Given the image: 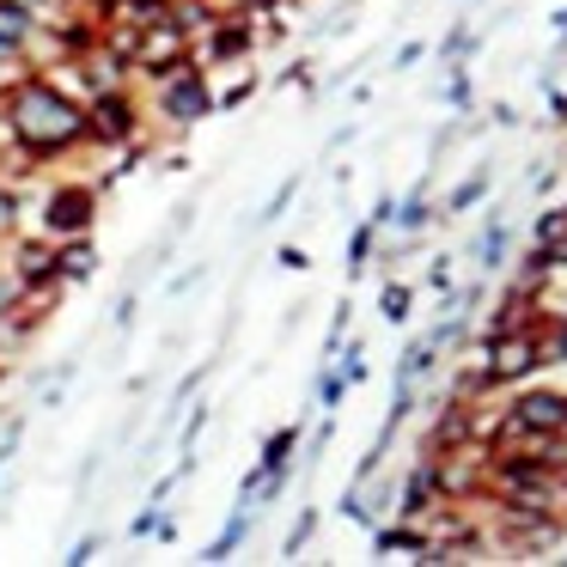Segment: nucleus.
<instances>
[{
  "label": "nucleus",
  "instance_id": "4",
  "mask_svg": "<svg viewBox=\"0 0 567 567\" xmlns=\"http://www.w3.org/2000/svg\"><path fill=\"white\" fill-rule=\"evenodd\" d=\"M99 220V189L92 184H55L43 196V233L50 238H86Z\"/></svg>",
  "mask_w": 567,
  "mask_h": 567
},
{
  "label": "nucleus",
  "instance_id": "10",
  "mask_svg": "<svg viewBox=\"0 0 567 567\" xmlns=\"http://www.w3.org/2000/svg\"><path fill=\"white\" fill-rule=\"evenodd\" d=\"M250 525H257V506H245V513H233V518L220 525V537H214L208 549H202V561H226V555H233L238 543L250 537Z\"/></svg>",
  "mask_w": 567,
  "mask_h": 567
},
{
  "label": "nucleus",
  "instance_id": "26",
  "mask_svg": "<svg viewBox=\"0 0 567 567\" xmlns=\"http://www.w3.org/2000/svg\"><path fill=\"white\" fill-rule=\"evenodd\" d=\"M275 262H281V269H311V257L299 245H281V257H275Z\"/></svg>",
  "mask_w": 567,
  "mask_h": 567
},
{
  "label": "nucleus",
  "instance_id": "13",
  "mask_svg": "<svg viewBox=\"0 0 567 567\" xmlns=\"http://www.w3.org/2000/svg\"><path fill=\"white\" fill-rule=\"evenodd\" d=\"M561 238H567V202H561V208H549V214H543V220H537V233H530V245H537V250H555Z\"/></svg>",
  "mask_w": 567,
  "mask_h": 567
},
{
  "label": "nucleus",
  "instance_id": "8",
  "mask_svg": "<svg viewBox=\"0 0 567 567\" xmlns=\"http://www.w3.org/2000/svg\"><path fill=\"white\" fill-rule=\"evenodd\" d=\"M293 457H299V427H281L269 445H262V464H257V470L287 488V476H293Z\"/></svg>",
  "mask_w": 567,
  "mask_h": 567
},
{
  "label": "nucleus",
  "instance_id": "3",
  "mask_svg": "<svg viewBox=\"0 0 567 567\" xmlns=\"http://www.w3.org/2000/svg\"><path fill=\"white\" fill-rule=\"evenodd\" d=\"M159 111L172 128H189V123H202V116H214L220 104H214V92H208V74H202L196 62H184L177 74L159 80Z\"/></svg>",
  "mask_w": 567,
  "mask_h": 567
},
{
  "label": "nucleus",
  "instance_id": "6",
  "mask_svg": "<svg viewBox=\"0 0 567 567\" xmlns=\"http://www.w3.org/2000/svg\"><path fill=\"white\" fill-rule=\"evenodd\" d=\"M19 281H25V293H38V287H55L62 281V269H55V245H43V238H25L19 245Z\"/></svg>",
  "mask_w": 567,
  "mask_h": 567
},
{
  "label": "nucleus",
  "instance_id": "25",
  "mask_svg": "<svg viewBox=\"0 0 567 567\" xmlns=\"http://www.w3.org/2000/svg\"><path fill=\"white\" fill-rule=\"evenodd\" d=\"M342 379H348V384L367 379V354H360V348H348V354H342Z\"/></svg>",
  "mask_w": 567,
  "mask_h": 567
},
{
  "label": "nucleus",
  "instance_id": "7",
  "mask_svg": "<svg viewBox=\"0 0 567 567\" xmlns=\"http://www.w3.org/2000/svg\"><path fill=\"white\" fill-rule=\"evenodd\" d=\"M55 269H62V281H92L99 275V245L92 238H62L55 245Z\"/></svg>",
  "mask_w": 567,
  "mask_h": 567
},
{
  "label": "nucleus",
  "instance_id": "2",
  "mask_svg": "<svg viewBox=\"0 0 567 567\" xmlns=\"http://www.w3.org/2000/svg\"><path fill=\"white\" fill-rule=\"evenodd\" d=\"M482 367H488V384L501 391V384H525L530 372L543 367V342H537V323H525V330H501L488 336V342L476 348Z\"/></svg>",
  "mask_w": 567,
  "mask_h": 567
},
{
  "label": "nucleus",
  "instance_id": "5",
  "mask_svg": "<svg viewBox=\"0 0 567 567\" xmlns=\"http://www.w3.org/2000/svg\"><path fill=\"white\" fill-rule=\"evenodd\" d=\"M86 128H92V141H104V147H128V141L141 135V116H135V104H128V92L123 86L99 92V99L86 104Z\"/></svg>",
  "mask_w": 567,
  "mask_h": 567
},
{
  "label": "nucleus",
  "instance_id": "22",
  "mask_svg": "<svg viewBox=\"0 0 567 567\" xmlns=\"http://www.w3.org/2000/svg\"><path fill=\"white\" fill-rule=\"evenodd\" d=\"M311 530H318V513H299V525H293V537H287V549L281 555H299L311 543Z\"/></svg>",
  "mask_w": 567,
  "mask_h": 567
},
{
  "label": "nucleus",
  "instance_id": "20",
  "mask_svg": "<svg viewBox=\"0 0 567 567\" xmlns=\"http://www.w3.org/2000/svg\"><path fill=\"white\" fill-rule=\"evenodd\" d=\"M13 233H19V196L0 184V238H13Z\"/></svg>",
  "mask_w": 567,
  "mask_h": 567
},
{
  "label": "nucleus",
  "instance_id": "18",
  "mask_svg": "<svg viewBox=\"0 0 567 567\" xmlns=\"http://www.w3.org/2000/svg\"><path fill=\"white\" fill-rule=\"evenodd\" d=\"M433 220V208H427V196H409L403 208H396V226H403V233H421V226Z\"/></svg>",
  "mask_w": 567,
  "mask_h": 567
},
{
  "label": "nucleus",
  "instance_id": "9",
  "mask_svg": "<svg viewBox=\"0 0 567 567\" xmlns=\"http://www.w3.org/2000/svg\"><path fill=\"white\" fill-rule=\"evenodd\" d=\"M427 501H440V476H433V457H427V464H415V476L403 482V506H396V513H403V518H427Z\"/></svg>",
  "mask_w": 567,
  "mask_h": 567
},
{
  "label": "nucleus",
  "instance_id": "15",
  "mask_svg": "<svg viewBox=\"0 0 567 567\" xmlns=\"http://www.w3.org/2000/svg\"><path fill=\"white\" fill-rule=\"evenodd\" d=\"M501 250H506V226L488 220V233L476 238V262H482V269H494V262H501Z\"/></svg>",
  "mask_w": 567,
  "mask_h": 567
},
{
  "label": "nucleus",
  "instance_id": "17",
  "mask_svg": "<svg viewBox=\"0 0 567 567\" xmlns=\"http://www.w3.org/2000/svg\"><path fill=\"white\" fill-rule=\"evenodd\" d=\"M409 299H415V293H409L403 281H391V287H384V293H379V311H384V318H391V323H403V318H409Z\"/></svg>",
  "mask_w": 567,
  "mask_h": 567
},
{
  "label": "nucleus",
  "instance_id": "1",
  "mask_svg": "<svg viewBox=\"0 0 567 567\" xmlns=\"http://www.w3.org/2000/svg\"><path fill=\"white\" fill-rule=\"evenodd\" d=\"M7 128H13V141L31 153V159H55V153H68L74 141H86V104L68 99L55 80L43 74H25L13 86V99H7Z\"/></svg>",
  "mask_w": 567,
  "mask_h": 567
},
{
  "label": "nucleus",
  "instance_id": "16",
  "mask_svg": "<svg viewBox=\"0 0 567 567\" xmlns=\"http://www.w3.org/2000/svg\"><path fill=\"white\" fill-rule=\"evenodd\" d=\"M342 396H348V379H342L336 367H323V372H318V403L336 415V409H342Z\"/></svg>",
  "mask_w": 567,
  "mask_h": 567
},
{
  "label": "nucleus",
  "instance_id": "12",
  "mask_svg": "<svg viewBox=\"0 0 567 567\" xmlns=\"http://www.w3.org/2000/svg\"><path fill=\"white\" fill-rule=\"evenodd\" d=\"M379 555H427V530L421 525H391V530H379Z\"/></svg>",
  "mask_w": 567,
  "mask_h": 567
},
{
  "label": "nucleus",
  "instance_id": "11",
  "mask_svg": "<svg viewBox=\"0 0 567 567\" xmlns=\"http://www.w3.org/2000/svg\"><path fill=\"white\" fill-rule=\"evenodd\" d=\"M0 38L31 50V38H38V13H31L25 0H0Z\"/></svg>",
  "mask_w": 567,
  "mask_h": 567
},
{
  "label": "nucleus",
  "instance_id": "14",
  "mask_svg": "<svg viewBox=\"0 0 567 567\" xmlns=\"http://www.w3.org/2000/svg\"><path fill=\"white\" fill-rule=\"evenodd\" d=\"M488 196V172H476V177H464V184L452 189V202H445V214H464V208H476V202Z\"/></svg>",
  "mask_w": 567,
  "mask_h": 567
},
{
  "label": "nucleus",
  "instance_id": "19",
  "mask_svg": "<svg viewBox=\"0 0 567 567\" xmlns=\"http://www.w3.org/2000/svg\"><path fill=\"white\" fill-rule=\"evenodd\" d=\"M372 238H379V226L367 220V226H360V233H354V245H348V269H354V275H360V269H367V262H372Z\"/></svg>",
  "mask_w": 567,
  "mask_h": 567
},
{
  "label": "nucleus",
  "instance_id": "27",
  "mask_svg": "<svg viewBox=\"0 0 567 567\" xmlns=\"http://www.w3.org/2000/svg\"><path fill=\"white\" fill-rule=\"evenodd\" d=\"M555 31H561V38H567V7H561V13H555Z\"/></svg>",
  "mask_w": 567,
  "mask_h": 567
},
{
  "label": "nucleus",
  "instance_id": "23",
  "mask_svg": "<svg viewBox=\"0 0 567 567\" xmlns=\"http://www.w3.org/2000/svg\"><path fill=\"white\" fill-rule=\"evenodd\" d=\"M19 299H25V281H19V275H0V318H7Z\"/></svg>",
  "mask_w": 567,
  "mask_h": 567
},
{
  "label": "nucleus",
  "instance_id": "24",
  "mask_svg": "<svg viewBox=\"0 0 567 567\" xmlns=\"http://www.w3.org/2000/svg\"><path fill=\"white\" fill-rule=\"evenodd\" d=\"M99 555H104V537H80L74 549H68V561H74V567H86V561H99Z\"/></svg>",
  "mask_w": 567,
  "mask_h": 567
},
{
  "label": "nucleus",
  "instance_id": "21",
  "mask_svg": "<svg viewBox=\"0 0 567 567\" xmlns=\"http://www.w3.org/2000/svg\"><path fill=\"white\" fill-rule=\"evenodd\" d=\"M293 189H299V177H287V184H281V189H275V196H269V208H262L257 220H281V214H287V202H293Z\"/></svg>",
  "mask_w": 567,
  "mask_h": 567
}]
</instances>
